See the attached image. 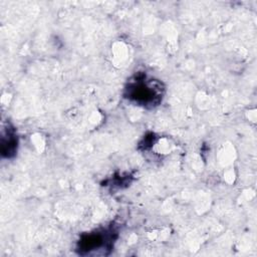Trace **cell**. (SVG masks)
Segmentation results:
<instances>
[{
	"label": "cell",
	"instance_id": "obj_1",
	"mask_svg": "<svg viewBox=\"0 0 257 257\" xmlns=\"http://www.w3.org/2000/svg\"><path fill=\"white\" fill-rule=\"evenodd\" d=\"M128 84L125 96L140 105H158L162 98L161 84L157 81H145V79H136Z\"/></svg>",
	"mask_w": 257,
	"mask_h": 257
},
{
	"label": "cell",
	"instance_id": "obj_2",
	"mask_svg": "<svg viewBox=\"0 0 257 257\" xmlns=\"http://www.w3.org/2000/svg\"><path fill=\"white\" fill-rule=\"evenodd\" d=\"M111 232H96L88 235H83L78 242L77 251L80 255L90 254L94 250H99L104 247L105 249H110L112 244Z\"/></svg>",
	"mask_w": 257,
	"mask_h": 257
}]
</instances>
